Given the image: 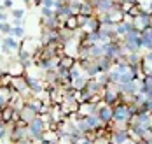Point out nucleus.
<instances>
[{"label":"nucleus","mask_w":152,"mask_h":144,"mask_svg":"<svg viewBox=\"0 0 152 144\" xmlns=\"http://www.w3.org/2000/svg\"><path fill=\"white\" fill-rule=\"evenodd\" d=\"M63 27L68 28V30H79V21H77V16H66L63 19ZM61 27V28H63Z\"/></svg>","instance_id":"nucleus-5"},{"label":"nucleus","mask_w":152,"mask_h":144,"mask_svg":"<svg viewBox=\"0 0 152 144\" xmlns=\"http://www.w3.org/2000/svg\"><path fill=\"white\" fill-rule=\"evenodd\" d=\"M25 69H26V67L16 58V60H11V62H9V67L5 69V72H9L12 78H18V76H25Z\"/></svg>","instance_id":"nucleus-1"},{"label":"nucleus","mask_w":152,"mask_h":144,"mask_svg":"<svg viewBox=\"0 0 152 144\" xmlns=\"http://www.w3.org/2000/svg\"><path fill=\"white\" fill-rule=\"evenodd\" d=\"M4 7L5 9H11L12 7V0H4Z\"/></svg>","instance_id":"nucleus-10"},{"label":"nucleus","mask_w":152,"mask_h":144,"mask_svg":"<svg viewBox=\"0 0 152 144\" xmlns=\"http://www.w3.org/2000/svg\"><path fill=\"white\" fill-rule=\"evenodd\" d=\"M7 19H9V16L5 13H0V21H7Z\"/></svg>","instance_id":"nucleus-11"},{"label":"nucleus","mask_w":152,"mask_h":144,"mask_svg":"<svg viewBox=\"0 0 152 144\" xmlns=\"http://www.w3.org/2000/svg\"><path fill=\"white\" fill-rule=\"evenodd\" d=\"M11 35H12L14 39H23L26 33H25V28H23V27H12V28H11Z\"/></svg>","instance_id":"nucleus-6"},{"label":"nucleus","mask_w":152,"mask_h":144,"mask_svg":"<svg viewBox=\"0 0 152 144\" xmlns=\"http://www.w3.org/2000/svg\"><path fill=\"white\" fill-rule=\"evenodd\" d=\"M2 44H5L7 48L11 49V53H12V55L19 51V42H18V39H14L12 35H7V37L4 39V42H2Z\"/></svg>","instance_id":"nucleus-4"},{"label":"nucleus","mask_w":152,"mask_h":144,"mask_svg":"<svg viewBox=\"0 0 152 144\" xmlns=\"http://www.w3.org/2000/svg\"><path fill=\"white\" fill-rule=\"evenodd\" d=\"M14 144H35V141H31V139H19V141H16Z\"/></svg>","instance_id":"nucleus-9"},{"label":"nucleus","mask_w":152,"mask_h":144,"mask_svg":"<svg viewBox=\"0 0 152 144\" xmlns=\"http://www.w3.org/2000/svg\"><path fill=\"white\" fill-rule=\"evenodd\" d=\"M12 16L18 18V19H23V16H25V9H12Z\"/></svg>","instance_id":"nucleus-8"},{"label":"nucleus","mask_w":152,"mask_h":144,"mask_svg":"<svg viewBox=\"0 0 152 144\" xmlns=\"http://www.w3.org/2000/svg\"><path fill=\"white\" fill-rule=\"evenodd\" d=\"M53 14H54V11L51 7H44V5L40 7V16L42 18H49V16H53Z\"/></svg>","instance_id":"nucleus-7"},{"label":"nucleus","mask_w":152,"mask_h":144,"mask_svg":"<svg viewBox=\"0 0 152 144\" xmlns=\"http://www.w3.org/2000/svg\"><path fill=\"white\" fill-rule=\"evenodd\" d=\"M37 116H39V112L35 111L33 107H30L28 104H25V106H23V109L19 111V120H21L23 123H26V125H28L30 121H33Z\"/></svg>","instance_id":"nucleus-2"},{"label":"nucleus","mask_w":152,"mask_h":144,"mask_svg":"<svg viewBox=\"0 0 152 144\" xmlns=\"http://www.w3.org/2000/svg\"><path fill=\"white\" fill-rule=\"evenodd\" d=\"M75 64H77V58L70 56V55H61V56H60V64H58V69L70 70V69H72Z\"/></svg>","instance_id":"nucleus-3"}]
</instances>
